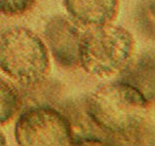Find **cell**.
<instances>
[{"label": "cell", "instance_id": "cell-12", "mask_svg": "<svg viewBox=\"0 0 155 146\" xmlns=\"http://www.w3.org/2000/svg\"><path fill=\"white\" fill-rule=\"evenodd\" d=\"M37 0H0V14L14 17L23 15L35 5Z\"/></svg>", "mask_w": 155, "mask_h": 146}, {"label": "cell", "instance_id": "cell-13", "mask_svg": "<svg viewBox=\"0 0 155 146\" xmlns=\"http://www.w3.org/2000/svg\"><path fill=\"white\" fill-rule=\"evenodd\" d=\"M72 145H110L108 141L98 136L73 135Z\"/></svg>", "mask_w": 155, "mask_h": 146}, {"label": "cell", "instance_id": "cell-7", "mask_svg": "<svg viewBox=\"0 0 155 146\" xmlns=\"http://www.w3.org/2000/svg\"><path fill=\"white\" fill-rule=\"evenodd\" d=\"M71 19L84 26H98L113 21L118 0H64Z\"/></svg>", "mask_w": 155, "mask_h": 146}, {"label": "cell", "instance_id": "cell-9", "mask_svg": "<svg viewBox=\"0 0 155 146\" xmlns=\"http://www.w3.org/2000/svg\"><path fill=\"white\" fill-rule=\"evenodd\" d=\"M18 90L19 109L27 107L52 105L57 101L61 92L59 82L43 78L40 81L29 85H21Z\"/></svg>", "mask_w": 155, "mask_h": 146}, {"label": "cell", "instance_id": "cell-10", "mask_svg": "<svg viewBox=\"0 0 155 146\" xmlns=\"http://www.w3.org/2000/svg\"><path fill=\"white\" fill-rule=\"evenodd\" d=\"M18 110V90L10 82L0 78V125L11 120Z\"/></svg>", "mask_w": 155, "mask_h": 146}, {"label": "cell", "instance_id": "cell-14", "mask_svg": "<svg viewBox=\"0 0 155 146\" xmlns=\"http://www.w3.org/2000/svg\"><path fill=\"white\" fill-rule=\"evenodd\" d=\"M5 145H7L6 137H5L2 131H0V146H5Z\"/></svg>", "mask_w": 155, "mask_h": 146}, {"label": "cell", "instance_id": "cell-3", "mask_svg": "<svg viewBox=\"0 0 155 146\" xmlns=\"http://www.w3.org/2000/svg\"><path fill=\"white\" fill-rule=\"evenodd\" d=\"M133 45V36L122 26L109 23L88 27L81 33L79 65L91 75H111L131 57Z\"/></svg>", "mask_w": 155, "mask_h": 146}, {"label": "cell", "instance_id": "cell-8", "mask_svg": "<svg viewBox=\"0 0 155 146\" xmlns=\"http://www.w3.org/2000/svg\"><path fill=\"white\" fill-rule=\"evenodd\" d=\"M86 99L87 96H81L79 99L68 100L59 108L69 121L72 131L78 129V131L73 133V135L98 136L107 140L110 144H114L111 136L98 128L91 119L87 111Z\"/></svg>", "mask_w": 155, "mask_h": 146}, {"label": "cell", "instance_id": "cell-1", "mask_svg": "<svg viewBox=\"0 0 155 146\" xmlns=\"http://www.w3.org/2000/svg\"><path fill=\"white\" fill-rule=\"evenodd\" d=\"M147 105L140 92L119 79L99 85L86 99L91 119L111 136L114 145L144 121Z\"/></svg>", "mask_w": 155, "mask_h": 146}, {"label": "cell", "instance_id": "cell-11", "mask_svg": "<svg viewBox=\"0 0 155 146\" xmlns=\"http://www.w3.org/2000/svg\"><path fill=\"white\" fill-rule=\"evenodd\" d=\"M136 22L144 36L154 38V0H140L135 11Z\"/></svg>", "mask_w": 155, "mask_h": 146}, {"label": "cell", "instance_id": "cell-4", "mask_svg": "<svg viewBox=\"0 0 155 146\" xmlns=\"http://www.w3.org/2000/svg\"><path fill=\"white\" fill-rule=\"evenodd\" d=\"M14 134L21 146L72 145L73 137L66 116L52 105L22 109L15 124Z\"/></svg>", "mask_w": 155, "mask_h": 146}, {"label": "cell", "instance_id": "cell-6", "mask_svg": "<svg viewBox=\"0 0 155 146\" xmlns=\"http://www.w3.org/2000/svg\"><path fill=\"white\" fill-rule=\"evenodd\" d=\"M154 51L150 49L134 58H129L120 68L118 79L135 88L151 103L154 99Z\"/></svg>", "mask_w": 155, "mask_h": 146}, {"label": "cell", "instance_id": "cell-5", "mask_svg": "<svg viewBox=\"0 0 155 146\" xmlns=\"http://www.w3.org/2000/svg\"><path fill=\"white\" fill-rule=\"evenodd\" d=\"M44 35L58 64L67 68L80 64L81 32L71 19L64 16L51 17L45 24Z\"/></svg>", "mask_w": 155, "mask_h": 146}, {"label": "cell", "instance_id": "cell-2", "mask_svg": "<svg viewBox=\"0 0 155 146\" xmlns=\"http://www.w3.org/2000/svg\"><path fill=\"white\" fill-rule=\"evenodd\" d=\"M50 57L45 43L31 29L9 27L0 35V69L19 85H29L47 75Z\"/></svg>", "mask_w": 155, "mask_h": 146}]
</instances>
